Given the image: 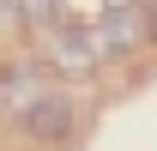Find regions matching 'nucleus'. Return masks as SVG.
I'll return each instance as SVG.
<instances>
[{
	"mask_svg": "<svg viewBox=\"0 0 157 151\" xmlns=\"http://www.w3.org/2000/svg\"><path fill=\"white\" fill-rule=\"evenodd\" d=\"M30 18H42V24H55V0H30Z\"/></svg>",
	"mask_w": 157,
	"mask_h": 151,
	"instance_id": "obj_4",
	"label": "nucleus"
},
{
	"mask_svg": "<svg viewBox=\"0 0 157 151\" xmlns=\"http://www.w3.org/2000/svg\"><path fill=\"white\" fill-rule=\"evenodd\" d=\"M24 133L30 139H42V145H60L67 133H73V103L60 91H42L30 109H24Z\"/></svg>",
	"mask_w": 157,
	"mask_h": 151,
	"instance_id": "obj_2",
	"label": "nucleus"
},
{
	"mask_svg": "<svg viewBox=\"0 0 157 151\" xmlns=\"http://www.w3.org/2000/svg\"><path fill=\"white\" fill-rule=\"evenodd\" d=\"M151 37H157V6H151Z\"/></svg>",
	"mask_w": 157,
	"mask_h": 151,
	"instance_id": "obj_6",
	"label": "nucleus"
},
{
	"mask_svg": "<svg viewBox=\"0 0 157 151\" xmlns=\"http://www.w3.org/2000/svg\"><path fill=\"white\" fill-rule=\"evenodd\" d=\"M139 37H151V18H139L133 6H103V24H97L103 55H127Z\"/></svg>",
	"mask_w": 157,
	"mask_h": 151,
	"instance_id": "obj_3",
	"label": "nucleus"
},
{
	"mask_svg": "<svg viewBox=\"0 0 157 151\" xmlns=\"http://www.w3.org/2000/svg\"><path fill=\"white\" fill-rule=\"evenodd\" d=\"M55 48H48V60H55L60 73H91L103 60V42H97V30H78V24H55Z\"/></svg>",
	"mask_w": 157,
	"mask_h": 151,
	"instance_id": "obj_1",
	"label": "nucleus"
},
{
	"mask_svg": "<svg viewBox=\"0 0 157 151\" xmlns=\"http://www.w3.org/2000/svg\"><path fill=\"white\" fill-rule=\"evenodd\" d=\"M103 6H133V0H103Z\"/></svg>",
	"mask_w": 157,
	"mask_h": 151,
	"instance_id": "obj_5",
	"label": "nucleus"
},
{
	"mask_svg": "<svg viewBox=\"0 0 157 151\" xmlns=\"http://www.w3.org/2000/svg\"><path fill=\"white\" fill-rule=\"evenodd\" d=\"M0 6H6V0H0Z\"/></svg>",
	"mask_w": 157,
	"mask_h": 151,
	"instance_id": "obj_7",
	"label": "nucleus"
}]
</instances>
